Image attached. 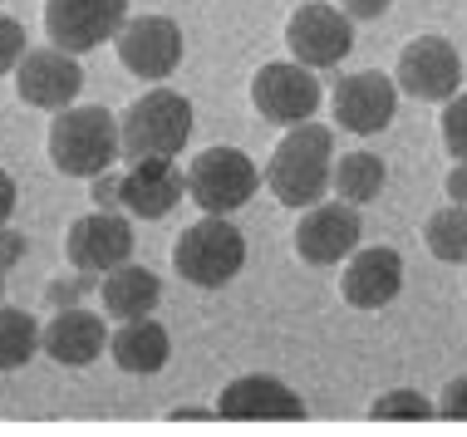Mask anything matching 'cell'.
<instances>
[{"label": "cell", "instance_id": "obj_16", "mask_svg": "<svg viewBox=\"0 0 467 437\" xmlns=\"http://www.w3.org/2000/svg\"><path fill=\"white\" fill-rule=\"evenodd\" d=\"M399 290H403V256L394 246H359V251L345 260V276H339L345 305L384 310Z\"/></svg>", "mask_w": 467, "mask_h": 437}, {"label": "cell", "instance_id": "obj_28", "mask_svg": "<svg viewBox=\"0 0 467 437\" xmlns=\"http://www.w3.org/2000/svg\"><path fill=\"white\" fill-rule=\"evenodd\" d=\"M438 413L452 418V422H467V373H462V379H452L448 389H443V398H438Z\"/></svg>", "mask_w": 467, "mask_h": 437}, {"label": "cell", "instance_id": "obj_33", "mask_svg": "<svg viewBox=\"0 0 467 437\" xmlns=\"http://www.w3.org/2000/svg\"><path fill=\"white\" fill-rule=\"evenodd\" d=\"M448 197L452 202H467V162H458V168L448 172Z\"/></svg>", "mask_w": 467, "mask_h": 437}, {"label": "cell", "instance_id": "obj_23", "mask_svg": "<svg viewBox=\"0 0 467 437\" xmlns=\"http://www.w3.org/2000/svg\"><path fill=\"white\" fill-rule=\"evenodd\" d=\"M423 241L428 251L448 266H462L467 260V202H448L443 211H433L423 227Z\"/></svg>", "mask_w": 467, "mask_h": 437}, {"label": "cell", "instance_id": "obj_17", "mask_svg": "<svg viewBox=\"0 0 467 437\" xmlns=\"http://www.w3.org/2000/svg\"><path fill=\"white\" fill-rule=\"evenodd\" d=\"M182 197H187V172L172 158H138L123 172V207L143 221L168 217Z\"/></svg>", "mask_w": 467, "mask_h": 437}, {"label": "cell", "instance_id": "obj_21", "mask_svg": "<svg viewBox=\"0 0 467 437\" xmlns=\"http://www.w3.org/2000/svg\"><path fill=\"white\" fill-rule=\"evenodd\" d=\"M384 182H389V168H384V158H374V153H345V158H335V192H339V202H355V207H369L379 192H384Z\"/></svg>", "mask_w": 467, "mask_h": 437}, {"label": "cell", "instance_id": "obj_6", "mask_svg": "<svg viewBox=\"0 0 467 437\" xmlns=\"http://www.w3.org/2000/svg\"><path fill=\"white\" fill-rule=\"evenodd\" d=\"M394 84H399V94L419 98V104H448L462 84V59L452 49V40H443V35L409 40L394 65Z\"/></svg>", "mask_w": 467, "mask_h": 437}, {"label": "cell", "instance_id": "obj_20", "mask_svg": "<svg viewBox=\"0 0 467 437\" xmlns=\"http://www.w3.org/2000/svg\"><path fill=\"white\" fill-rule=\"evenodd\" d=\"M99 300H104V310H109L113 320L153 315V305L162 300V280H158L148 266H133V260H123V266H113L109 276L99 280Z\"/></svg>", "mask_w": 467, "mask_h": 437}, {"label": "cell", "instance_id": "obj_25", "mask_svg": "<svg viewBox=\"0 0 467 437\" xmlns=\"http://www.w3.org/2000/svg\"><path fill=\"white\" fill-rule=\"evenodd\" d=\"M438 128H443V147L458 162H467V94H452L443 104V118H438Z\"/></svg>", "mask_w": 467, "mask_h": 437}, {"label": "cell", "instance_id": "obj_11", "mask_svg": "<svg viewBox=\"0 0 467 437\" xmlns=\"http://www.w3.org/2000/svg\"><path fill=\"white\" fill-rule=\"evenodd\" d=\"M296 256L306 260V266H339V260H349L359 251V211L355 202H315L300 211L296 221Z\"/></svg>", "mask_w": 467, "mask_h": 437}, {"label": "cell", "instance_id": "obj_31", "mask_svg": "<svg viewBox=\"0 0 467 437\" xmlns=\"http://www.w3.org/2000/svg\"><path fill=\"white\" fill-rule=\"evenodd\" d=\"M10 211H16V178L0 168V227L10 221Z\"/></svg>", "mask_w": 467, "mask_h": 437}, {"label": "cell", "instance_id": "obj_8", "mask_svg": "<svg viewBox=\"0 0 467 437\" xmlns=\"http://www.w3.org/2000/svg\"><path fill=\"white\" fill-rule=\"evenodd\" d=\"M123 20H129V0H45V40L69 55H89L113 40Z\"/></svg>", "mask_w": 467, "mask_h": 437}, {"label": "cell", "instance_id": "obj_5", "mask_svg": "<svg viewBox=\"0 0 467 437\" xmlns=\"http://www.w3.org/2000/svg\"><path fill=\"white\" fill-rule=\"evenodd\" d=\"M261 187V172L242 147H207L187 162V202H197L207 217L242 211Z\"/></svg>", "mask_w": 467, "mask_h": 437}, {"label": "cell", "instance_id": "obj_10", "mask_svg": "<svg viewBox=\"0 0 467 437\" xmlns=\"http://www.w3.org/2000/svg\"><path fill=\"white\" fill-rule=\"evenodd\" d=\"M79 89H84L79 55H69V49H59V45H40V49H25L20 55V65H16L20 104L59 114V108H69L74 98H79Z\"/></svg>", "mask_w": 467, "mask_h": 437}, {"label": "cell", "instance_id": "obj_34", "mask_svg": "<svg viewBox=\"0 0 467 437\" xmlns=\"http://www.w3.org/2000/svg\"><path fill=\"white\" fill-rule=\"evenodd\" d=\"M168 418H172V422H202V418H217V408H197V403H187V408H172Z\"/></svg>", "mask_w": 467, "mask_h": 437}, {"label": "cell", "instance_id": "obj_12", "mask_svg": "<svg viewBox=\"0 0 467 437\" xmlns=\"http://www.w3.org/2000/svg\"><path fill=\"white\" fill-rule=\"evenodd\" d=\"M113 49H119V65L138 79H168L182 65V30L168 15H133L113 35Z\"/></svg>", "mask_w": 467, "mask_h": 437}, {"label": "cell", "instance_id": "obj_13", "mask_svg": "<svg viewBox=\"0 0 467 437\" xmlns=\"http://www.w3.org/2000/svg\"><path fill=\"white\" fill-rule=\"evenodd\" d=\"M335 123L345 133H384L394 123V108H399V84L394 74H379V69H359V74H345L335 84Z\"/></svg>", "mask_w": 467, "mask_h": 437}, {"label": "cell", "instance_id": "obj_18", "mask_svg": "<svg viewBox=\"0 0 467 437\" xmlns=\"http://www.w3.org/2000/svg\"><path fill=\"white\" fill-rule=\"evenodd\" d=\"M104 349H109V324L79 305H65L45 324V354L65 369H89Z\"/></svg>", "mask_w": 467, "mask_h": 437}, {"label": "cell", "instance_id": "obj_15", "mask_svg": "<svg viewBox=\"0 0 467 437\" xmlns=\"http://www.w3.org/2000/svg\"><path fill=\"white\" fill-rule=\"evenodd\" d=\"M217 418L226 422H300L306 403L290 383L271 379V373H242L232 379L217 398Z\"/></svg>", "mask_w": 467, "mask_h": 437}, {"label": "cell", "instance_id": "obj_3", "mask_svg": "<svg viewBox=\"0 0 467 437\" xmlns=\"http://www.w3.org/2000/svg\"><path fill=\"white\" fill-rule=\"evenodd\" d=\"M123 162L138 158H178L192 138V104L178 89H148L119 114Z\"/></svg>", "mask_w": 467, "mask_h": 437}, {"label": "cell", "instance_id": "obj_35", "mask_svg": "<svg viewBox=\"0 0 467 437\" xmlns=\"http://www.w3.org/2000/svg\"><path fill=\"white\" fill-rule=\"evenodd\" d=\"M0 300H5V266H0Z\"/></svg>", "mask_w": 467, "mask_h": 437}, {"label": "cell", "instance_id": "obj_2", "mask_svg": "<svg viewBox=\"0 0 467 437\" xmlns=\"http://www.w3.org/2000/svg\"><path fill=\"white\" fill-rule=\"evenodd\" d=\"M123 158L119 118L99 104H69L49 123V162L59 178H99Z\"/></svg>", "mask_w": 467, "mask_h": 437}, {"label": "cell", "instance_id": "obj_30", "mask_svg": "<svg viewBox=\"0 0 467 437\" xmlns=\"http://www.w3.org/2000/svg\"><path fill=\"white\" fill-rule=\"evenodd\" d=\"M20 256H25V236L10 231V227H0V266H16Z\"/></svg>", "mask_w": 467, "mask_h": 437}, {"label": "cell", "instance_id": "obj_27", "mask_svg": "<svg viewBox=\"0 0 467 437\" xmlns=\"http://www.w3.org/2000/svg\"><path fill=\"white\" fill-rule=\"evenodd\" d=\"M89 182H94V187H89L94 207H104V211L123 207V178H113V172H99V178H89Z\"/></svg>", "mask_w": 467, "mask_h": 437}, {"label": "cell", "instance_id": "obj_19", "mask_svg": "<svg viewBox=\"0 0 467 437\" xmlns=\"http://www.w3.org/2000/svg\"><path fill=\"white\" fill-rule=\"evenodd\" d=\"M172 354V340L168 330H162L158 320L138 315V320H119V330L109 334V359L119 364L123 373H158L162 364H168Z\"/></svg>", "mask_w": 467, "mask_h": 437}, {"label": "cell", "instance_id": "obj_29", "mask_svg": "<svg viewBox=\"0 0 467 437\" xmlns=\"http://www.w3.org/2000/svg\"><path fill=\"white\" fill-rule=\"evenodd\" d=\"M389 5H394V0H339V10H345L349 20H379Z\"/></svg>", "mask_w": 467, "mask_h": 437}, {"label": "cell", "instance_id": "obj_4", "mask_svg": "<svg viewBox=\"0 0 467 437\" xmlns=\"http://www.w3.org/2000/svg\"><path fill=\"white\" fill-rule=\"evenodd\" d=\"M246 266V236L232 227L226 217H207L202 211V221H192L178 241H172V270L197 285V290H222V285H232L242 276Z\"/></svg>", "mask_w": 467, "mask_h": 437}, {"label": "cell", "instance_id": "obj_26", "mask_svg": "<svg viewBox=\"0 0 467 437\" xmlns=\"http://www.w3.org/2000/svg\"><path fill=\"white\" fill-rule=\"evenodd\" d=\"M25 25L16 15H0V74H16L20 55H25Z\"/></svg>", "mask_w": 467, "mask_h": 437}, {"label": "cell", "instance_id": "obj_32", "mask_svg": "<svg viewBox=\"0 0 467 437\" xmlns=\"http://www.w3.org/2000/svg\"><path fill=\"white\" fill-rule=\"evenodd\" d=\"M84 285H89V276H84V280H59V285H49V300H55V305H65V300H69V305H74V295H79Z\"/></svg>", "mask_w": 467, "mask_h": 437}, {"label": "cell", "instance_id": "obj_7", "mask_svg": "<svg viewBox=\"0 0 467 437\" xmlns=\"http://www.w3.org/2000/svg\"><path fill=\"white\" fill-rule=\"evenodd\" d=\"M285 45H290V59H300L306 69H335L339 59L355 49V20L339 5L306 0V5L285 20Z\"/></svg>", "mask_w": 467, "mask_h": 437}, {"label": "cell", "instance_id": "obj_14", "mask_svg": "<svg viewBox=\"0 0 467 437\" xmlns=\"http://www.w3.org/2000/svg\"><path fill=\"white\" fill-rule=\"evenodd\" d=\"M65 256L79 276H109L113 266L133 256V227L119 217V211H89V217L69 221L65 236Z\"/></svg>", "mask_w": 467, "mask_h": 437}, {"label": "cell", "instance_id": "obj_1", "mask_svg": "<svg viewBox=\"0 0 467 437\" xmlns=\"http://www.w3.org/2000/svg\"><path fill=\"white\" fill-rule=\"evenodd\" d=\"M335 182V133L325 123H296L285 128V138L275 143V153L266 162V187L281 207L306 211L315 202H325Z\"/></svg>", "mask_w": 467, "mask_h": 437}, {"label": "cell", "instance_id": "obj_9", "mask_svg": "<svg viewBox=\"0 0 467 437\" xmlns=\"http://www.w3.org/2000/svg\"><path fill=\"white\" fill-rule=\"evenodd\" d=\"M251 108L266 123L296 128V123L315 118V108H320V79H315V69H306L300 59L261 65L256 79H251Z\"/></svg>", "mask_w": 467, "mask_h": 437}, {"label": "cell", "instance_id": "obj_22", "mask_svg": "<svg viewBox=\"0 0 467 437\" xmlns=\"http://www.w3.org/2000/svg\"><path fill=\"white\" fill-rule=\"evenodd\" d=\"M35 349H45V330L35 315H25L16 305H0V373L25 369L35 359Z\"/></svg>", "mask_w": 467, "mask_h": 437}, {"label": "cell", "instance_id": "obj_24", "mask_svg": "<svg viewBox=\"0 0 467 437\" xmlns=\"http://www.w3.org/2000/svg\"><path fill=\"white\" fill-rule=\"evenodd\" d=\"M433 413H438V408L428 403L419 389H394V393L374 398V408H369L374 422H428Z\"/></svg>", "mask_w": 467, "mask_h": 437}]
</instances>
